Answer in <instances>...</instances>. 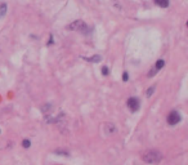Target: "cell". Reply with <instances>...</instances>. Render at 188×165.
<instances>
[{
    "mask_svg": "<svg viewBox=\"0 0 188 165\" xmlns=\"http://www.w3.org/2000/svg\"><path fill=\"white\" fill-rule=\"evenodd\" d=\"M142 159H143L144 162L147 164H157L162 160V155L160 154L159 151H155V150H149V151L144 152L142 155Z\"/></svg>",
    "mask_w": 188,
    "mask_h": 165,
    "instance_id": "6da1fadb",
    "label": "cell"
},
{
    "mask_svg": "<svg viewBox=\"0 0 188 165\" xmlns=\"http://www.w3.org/2000/svg\"><path fill=\"white\" fill-rule=\"evenodd\" d=\"M164 66H165V61H164V59H159V61L156 62V64H155V68L159 71V70H161Z\"/></svg>",
    "mask_w": 188,
    "mask_h": 165,
    "instance_id": "ba28073f",
    "label": "cell"
},
{
    "mask_svg": "<svg viewBox=\"0 0 188 165\" xmlns=\"http://www.w3.org/2000/svg\"><path fill=\"white\" fill-rule=\"evenodd\" d=\"M128 107H129V110L132 112H135V111H138L139 110V99L138 98H135V97H132V98H129L128 99Z\"/></svg>",
    "mask_w": 188,
    "mask_h": 165,
    "instance_id": "277c9868",
    "label": "cell"
},
{
    "mask_svg": "<svg viewBox=\"0 0 188 165\" xmlns=\"http://www.w3.org/2000/svg\"><path fill=\"white\" fill-rule=\"evenodd\" d=\"M156 72H157V70H156V68H152V70L151 71H149V74H148V76H149V78H152V76H153L155 75V74H156Z\"/></svg>",
    "mask_w": 188,
    "mask_h": 165,
    "instance_id": "5bb4252c",
    "label": "cell"
},
{
    "mask_svg": "<svg viewBox=\"0 0 188 165\" xmlns=\"http://www.w3.org/2000/svg\"><path fill=\"white\" fill-rule=\"evenodd\" d=\"M68 30H75V31H80L81 34H88L89 31H88V26L85 25L83 21H75L72 22L70 26H68Z\"/></svg>",
    "mask_w": 188,
    "mask_h": 165,
    "instance_id": "7a4b0ae2",
    "label": "cell"
},
{
    "mask_svg": "<svg viewBox=\"0 0 188 165\" xmlns=\"http://www.w3.org/2000/svg\"><path fill=\"white\" fill-rule=\"evenodd\" d=\"M102 75H108V67H103L102 68Z\"/></svg>",
    "mask_w": 188,
    "mask_h": 165,
    "instance_id": "9a60e30c",
    "label": "cell"
},
{
    "mask_svg": "<svg viewBox=\"0 0 188 165\" xmlns=\"http://www.w3.org/2000/svg\"><path fill=\"white\" fill-rule=\"evenodd\" d=\"M84 59L85 61H88V62H92V63H96V62H99L102 59V57L101 56H98V54H97V56H93V57H89V58H85L84 57Z\"/></svg>",
    "mask_w": 188,
    "mask_h": 165,
    "instance_id": "8992f818",
    "label": "cell"
},
{
    "mask_svg": "<svg viewBox=\"0 0 188 165\" xmlns=\"http://www.w3.org/2000/svg\"><path fill=\"white\" fill-rule=\"evenodd\" d=\"M30 145H31V143H30V141H28V139H23L22 141V146L25 148H28V147H30Z\"/></svg>",
    "mask_w": 188,
    "mask_h": 165,
    "instance_id": "8fae6325",
    "label": "cell"
},
{
    "mask_svg": "<svg viewBox=\"0 0 188 165\" xmlns=\"http://www.w3.org/2000/svg\"><path fill=\"white\" fill-rule=\"evenodd\" d=\"M180 120H182V116H180V114L178 111H171L168 116V123L170 125H177Z\"/></svg>",
    "mask_w": 188,
    "mask_h": 165,
    "instance_id": "3957f363",
    "label": "cell"
},
{
    "mask_svg": "<svg viewBox=\"0 0 188 165\" xmlns=\"http://www.w3.org/2000/svg\"><path fill=\"white\" fill-rule=\"evenodd\" d=\"M104 131H106V134L111 135V134H113V133L116 131V126L113 125L112 123H107L106 125H104Z\"/></svg>",
    "mask_w": 188,
    "mask_h": 165,
    "instance_id": "5b68a950",
    "label": "cell"
},
{
    "mask_svg": "<svg viewBox=\"0 0 188 165\" xmlns=\"http://www.w3.org/2000/svg\"><path fill=\"white\" fill-rule=\"evenodd\" d=\"M155 3L157 4L159 7H161V8H166V7H169V0H155Z\"/></svg>",
    "mask_w": 188,
    "mask_h": 165,
    "instance_id": "52a82bcc",
    "label": "cell"
},
{
    "mask_svg": "<svg viewBox=\"0 0 188 165\" xmlns=\"http://www.w3.org/2000/svg\"><path fill=\"white\" fill-rule=\"evenodd\" d=\"M5 13H7V4L4 3L0 5V18H3L5 16Z\"/></svg>",
    "mask_w": 188,
    "mask_h": 165,
    "instance_id": "9c48e42d",
    "label": "cell"
},
{
    "mask_svg": "<svg viewBox=\"0 0 188 165\" xmlns=\"http://www.w3.org/2000/svg\"><path fill=\"white\" fill-rule=\"evenodd\" d=\"M54 154L59 155V156H70V154H68L67 151H63V150H56V151H54Z\"/></svg>",
    "mask_w": 188,
    "mask_h": 165,
    "instance_id": "30bf717a",
    "label": "cell"
},
{
    "mask_svg": "<svg viewBox=\"0 0 188 165\" xmlns=\"http://www.w3.org/2000/svg\"><path fill=\"white\" fill-rule=\"evenodd\" d=\"M122 80H124V81H128V80H129V75H128L126 71L122 74Z\"/></svg>",
    "mask_w": 188,
    "mask_h": 165,
    "instance_id": "4fadbf2b",
    "label": "cell"
},
{
    "mask_svg": "<svg viewBox=\"0 0 188 165\" xmlns=\"http://www.w3.org/2000/svg\"><path fill=\"white\" fill-rule=\"evenodd\" d=\"M153 90H155V87H151V88H149V89L147 90V93H146V94H147V97H151V95H152V93H153Z\"/></svg>",
    "mask_w": 188,
    "mask_h": 165,
    "instance_id": "7c38bea8",
    "label": "cell"
},
{
    "mask_svg": "<svg viewBox=\"0 0 188 165\" xmlns=\"http://www.w3.org/2000/svg\"><path fill=\"white\" fill-rule=\"evenodd\" d=\"M50 44H53V36L50 35V39H49V43H48V45H50Z\"/></svg>",
    "mask_w": 188,
    "mask_h": 165,
    "instance_id": "2e32d148",
    "label": "cell"
}]
</instances>
